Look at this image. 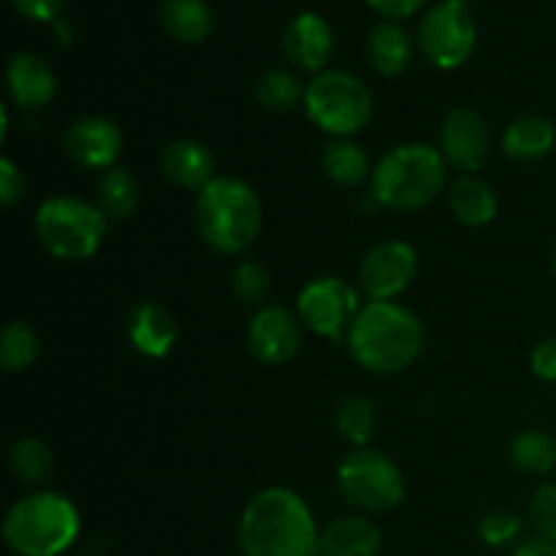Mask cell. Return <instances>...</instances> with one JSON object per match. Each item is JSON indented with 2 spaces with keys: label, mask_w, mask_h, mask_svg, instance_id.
Returning <instances> with one entry per match:
<instances>
[{
  "label": "cell",
  "mask_w": 556,
  "mask_h": 556,
  "mask_svg": "<svg viewBox=\"0 0 556 556\" xmlns=\"http://www.w3.org/2000/svg\"><path fill=\"white\" fill-rule=\"evenodd\" d=\"M161 172L177 188L201 193L215 179V157L201 141L179 139L163 150Z\"/></svg>",
  "instance_id": "cell-16"
},
{
  "label": "cell",
  "mask_w": 556,
  "mask_h": 556,
  "mask_svg": "<svg viewBox=\"0 0 556 556\" xmlns=\"http://www.w3.org/2000/svg\"><path fill=\"white\" fill-rule=\"evenodd\" d=\"M38 353H41V342L38 334L27 324H9L0 337V362L9 372H25L36 364Z\"/></svg>",
  "instance_id": "cell-29"
},
{
  "label": "cell",
  "mask_w": 556,
  "mask_h": 556,
  "mask_svg": "<svg viewBox=\"0 0 556 556\" xmlns=\"http://www.w3.org/2000/svg\"><path fill=\"white\" fill-rule=\"evenodd\" d=\"M11 470L27 486L47 483L54 472V456L49 445L38 438H25L11 448Z\"/></svg>",
  "instance_id": "cell-27"
},
{
  "label": "cell",
  "mask_w": 556,
  "mask_h": 556,
  "mask_svg": "<svg viewBox=\"0 0 556 556\" xmlns=\"http://www.w3.org/2000/svg\"><path fill=\"white\" fill-rule=\"evenodd\" d=\"M299 318L309 331L331 342H342L358 309V293L342 277H318L299 293Z\"/></svg>",
  "instance_id": "cell-10"
},
{
  "label": "cell",
  "mask_w": 556,
  "mask_h": 556,
  "mask_svg": "<svg viewBox=\"0 0 556 556\" xmlns=\"http://www.w3.org/2000/svg\"><path fill=\"white\" fill-rule=\"evenodd\" d=\"M383 538L364 516H340L320 530V556H378Z\"/></svg>",
  "instance_id": "cell-19"
},
{
  "label": "cell",
  "mask_w": 556,
  "mask_h": 556,
  "mask_svg": "<svg viewBox=\"0 0 556 556\" xmlns=\"http://www.w3.org/2000/svg\"><path fill=\"white\" fill-rule=\"evenodd\" d=\"M514 556H556V543L546 538H527L514 548Z\"/></svg>",
  "instance_id": "cell-38"
},
{
  "label": "cell",
  "mask_w": 556,
  "mask_h": 556,
  "mask_svg": "<svg viewBox=\"0 0 556 556\" xmlns=\"http://www.w3.org/2000/svg\"><path fill=\"white\" fill-rule=\"evenodd\" d=\"M451 212L465 226H486L497 215V193L478 177H462L451 185Z\"/></svg>",
  "instance_id": "cell-22"
},
{
  "label": "cell",
  "mask_w": 556,
  "mask_h": 556,
  "mask_svg": "<svg viewBox=\"0 0 556 556\" xmlns=\"http://www.w3.org/2000/svg\"><path fill=\"white\" fill-rule=\"evenodd\" d=\"M334 36H331L329 22L320 14H299L282 33V52L296 68L320 71L331 58Z\"/></svg>",
  "instance_id": "cell-15"
},
{
  "label": "cell",
  "mask_w": 556,
  "mask_h": 556,
  "mask_svg": "<svg viewBox=\"0 0 556 556\" xmlns=\"http://www.w3.org/2000/svg\"><path fill=\"white\" fill-rule=\"evenodd\" d=\"M337 486L345 503L364 514H386L405 497L400 467L375 448H356L348 454L337 470Z\"/></svg>",
  "instance_id": "cell-8"
},
{
  "label": "cell",
  "mask_w": 556,
  "mask_h": 556,
  "mask_svg": "<svg viewBox=\"0 0 556 556\" xmlns=\"http://www.w3.org/2000/svg\"><path fill=\"white\" fill-rule=\"evenodd\" d=\"M63 3L65 0H14V5L22 14L38 22L54 20L60 14V9H63Z\"/></svg>",
  "instance_id": "cell-36"
},
{
  "label": "cell",
  "mask_w": 556,
  "mask_h": 556,
  "mask_svg": "<svg viewBox=\"0 0 556 556\" xmlns=\"http://www.w3.org/2000/svg\"><path fill=\"white\" fill-rule=\"evenodd\" d=\"M510 462L527 476H546L556 467V440L543 429H527L510 443Z\"/></svg>",
  "instance_id": "cell-26"
},
{
  "label": "cell",
  "mask_w": 556,
  "mask_h": 556,
  "mask_svg": "<svg viewBox=\"0 0 556 556\" xmlns=\"http://www.w3.org/2000/svg\"><path fill=\"white\" fill-rule=\"evenodd\" d=\"M201 239L220 255L244 253L264 226V206L248 182L215 177L195 201Z\"/></svg>",
  "instance_id": "cell-3"
},
{
  "label": "cell",
  "mask_w": 556,
  "mask_h": 556,
  "mask_svg": "<svg viewBox=\"0 0 556 556\" xmlns=\"http://www.w3.org/2000/svg\"><path fill=\"white\" fill-rule=\"evenodd\" d=\"M65 152L87 168H112L123 152V130L106 117H79L65 130Z\"/></svg>",
  "instance_id": "cell-14"
},
{
  "label": "cell",
  "mask_w": 556,
  "mask_h": 556,
  "mask_svg": "<svg viewBox=\"0 0 556 556\" xmlns=\"http://www.w3.org/2000/svg\"><path fill=\"white\" fill-rule=\"evenodd\" d=\"M348 348L369 372L396 375L421 356L424 326L402 304L369 302L348 331Z\"/></svg>",
  "instance_id": "cell-2"
},
{
  "label": "cell",
  "mask_w": 556,
  "mask_h": 556,
  "mask_svg": "<svg viewBox=\"0 0 556 556\" xmlns=\"http://www.w3.org/2000/svg\"><path fill=\"white\" fill-rule=\"evenodd\" d=\"M98 210L106 215V220H125L136 212L141 199L139 182L128 168H106L98 179Z\"/></svg>",
  "instance_id": "cell-24"
},
{
  "label": "cell",
  "mask_w": 556,
  "mask_h": 556,
  "mask_svg": "<svg viewBox=\"0 0 556 556\" xmlns=\"http://www.w3.org/2000/svg\"><path fill=\"white\" fill-rule=\"evenodd\" d=\"M445 157L434 147L413 141L394 147L372 172V199L394 212H416L432 204L445 188Z\"/></svg>",
  "instance_id": "cell-4"
},
{
  "label": "cell",
  "mask_w": 556,
  "mask_h": 556,
  "mask_svg": "<svg viewBox=\"0 0 556 556\" xmlns=\"http://www.w3.org/2000/svg\"><path fill=\"white\" fill-rule=\"evenodd\" d=\"M304 109L324 134L348 139L372 117V96L358 76L348 71H324L307 85Z\"/></svg>",
  "instance_id": "cell-7"
},
{
  "label": "cell",
  "mask_w": 556,
  "mask_h": 556,
  "mask_svg": "<svg viewBox=\"0 0 556 556\" xmlns=\"http://www.w3.org/2000/svg\"><path fill=\"white\" fill-rule=\"evenodd\" d=\"M239 548L244 556H320V530L304 497L271 486L244 505Z\"/></svg>",
  "instance_id": "cell-1"
},
{
  "label": "cell",
  "mask_w": 556,
  "mask_h": 556,
  "mask_svg": "<svg viewBox=\"0 0 556 556\" xmlns=\"http://www.w3.org/2000/svg\"><path fill=\"white\" fill-rule=\"evenodd\" d=\"M128 340L141 356L163 358L177 342V320L163 304H136L128 318Z\"/></svg>",
  "instance_id": "cell-17"
},
{
  "label": "cell",
  "mask_w": 556,
  "mask_h": 556,
  "mask_svg": "<svg viewBox=\"0 0 556 556\" xmlns=\"http://www.w3.org/2000/svg\"><path fill=\"white\" fill-rule=\"evenodd\" d=\"M79 510L58 492H36L11 505L3 521L5 546L16 556H60L79 538Z\"/></svg>",
  "instance_id": "cell-5"
},
{
  "label": "cell",
  "mask_w": 556,
  "mask_h": 556,
  "mask_svg": "<svg viewBox=\"0 0 556 556\" xmlns=\"http://www.w3.org/2000/svg\"><path fill=\"white\" fill-rule=\"evenodd\" d=\"M233 296L244 304H258L269 296V275L258 261H244L233 271Z\"/></svg>",
  "instance_id": "cell-31"
},
{
  "label": "cell",
  "mask_w": 556,
  "mask_h": 556,
  "mask_svg": "<svg viewBox=\"0 0 556 556\" xmlns=\"http://www.w3.org/2000/svg\"><path fill=\"white\" fill-rule=\"evenodd\" d=\"M367 3L386 20H402V16H410L413 11L421 9L427 0H367Z\"/></svg>",
  "instance_id": "cell-37"
},
{
  "label": "cell",
  "mask_w": 556,
  "mask_h": 556,
  "mask_svg": "<svg viewBox=\"0 0 556 556\" xmlns=\"http://www.w3.org/2000/svg\"><path fill=\"white\" fill-rule=\"evenodd\" d=\"M248 345L261 364L277 367L296 356L302 345V326L286 307H261L250 320Z\"/></svg>",
  "instance_id": "cell-13"
},
{
  "label": "cell",
  "mask_w": 556,
  "mask_h": 556,
  "mask_svg": "<svg viewBox=\"0 0 556 556\" xmlns=\"http://www.w3.org/2000/svg\"><path fill=\"white\" fill-rule=\"evenodd\" d=\"M337 432L345 443L356 445V448H367L369 438L375 432V407L372 402L364 396H348L337 405L334 413Z\"/></svg>",
  "instance_id": "cell-28"
},
{
  "label": "cell",
  "mask_w": 556,
  "mask_h": 556,
  "mask_svg": "<svg viewBox=\"0 0 556 556\" xmlns=\"http://www.w3.org/2000/svg\"><path fill=\"white\" fill-rule=\"evenodd\" d=\"M367 58L378 74L400 76L413 63V41L394 22H380L367 36Z\"/></svg>",
  "instance_id": "cell-21"
},
{
  "label": "cell",
  "mask_w": 556,
  "mask_h": 556,
  "mask_svg": "<svg viewBox=\"0 0 556 556\" xmlns=\"http://www.w3.org/2000/svg\"><path fill=\"white\" fill-rule=\"evenodd\" d=\"M532 372L538 375L546 383H556V337L538 342L535 351H532Z\"/></svg>",
  "instance_id": "cell-34"
},
{
  "label": "cell",
  "mask_w": 556,
  "mask_h": 556,
  "mask_svg": "<svg viewBox=\"0 0 556 556\" xmlns=\"http://www.w3.org/2000/svg\"><path fill=\"white\" fill-rule=\"evenodd\" d=\"M530 525L538 538L556 543V483H546L530 503Z\"/></svg>",
  "instance_id": "cell-33"
},
{
  "label": "cell",
  "mask_w": 556,
  "mask_h": 556,
  "mask_svg": "<svg viewBox=\"0 0 556 556\" xmlns=\"http://www.w3.org/2000/svg\"><path fill=\"white\" fill-rule=\"evenodd\" d=\"M476 22L467 0H443L427 11L418 27L424 54L438 68H459L476 49Z\"/></svg>",
  "instance_id": "cell-9"
},
{
  "label": "cell",
  "mask_w": 556,
  "mask_h": 556,
  "mask_svg": "<svg viewBox=\"0 0 556 556\" xmlns=\"http://www.w3.org/2000/svg\"><path fill=\"white\" fill-rule=\"evenodd\" d=\"M492 150V136L486 123L472 109H454L440 128V152L445 163L459 172H478Z\"/></svg>",
  "instance_id": "cell-12"
},
{
  "label": "cell",
  "mask_w": 556,
  "mask_h": 556,
  "mask_svg": "<svg viewBox=\"0 0 556 556\" xmlns=\"http://www.w3.org/2000/svg\"><path fill=\"white\" fill-rule=\"evenodd\" d=\"M519 532L521 519L516 514H510V510H492V514H486L478 521V538L492 548L510 546L519 538Z\"/></svg>",
  "instance_id": "cell-32"
},
{
  "label": "cell",
  "mask_w": 556,
  "mask_h": 556,
  "mask_svg": "<svg viewBox=\"0 0 556 556\" xmlns=\"http://www.w3.org/2000/svg\"><path fill=\"white\" fill-rule=\"evenodd\" d=\"M161 25L174 41L199 43L212 33V11L204 0H163Z\"/></svg>",
  "instance_id": "cell-23"
},
{
  "label": "cell",
  "mask_w": 556,
  "mask_h": 556,
  "mask_svg": "<svg viewBox=\"0 0 556 556\" xmlns=\"http://www.w3.org/2000/svg\"><path fill=\"white\" fill-rule=\"evenodd\" d=\"M22 188H25L22 172L9 161V157H3V161H0V204H16V199L22 195Z\"/></svg>",
  "instance_id": "cell-35"
},
{
  "label": "cell",
  "mask_w": 556,
  "mask_h": 556,
  "mask_svg": "<svg viewBox=\"0 0 556 556\" xmlns=\"http://www.w3.org/2000/svg\"><path fill=\"white\" fill-rule=\"evenodd\" d=\"M5 85H9L11 98L22 109L47 106L54 98V90H58V81H54V74L47 60L30 52L11 58L9 68H5Z\"/></svg>",
  "instance_id": "cell-18"
},
{
  "label": "cell",
  "mask_w": 556,
  "mask_h": 556,
  "mask_svg": "<svg viewBox=\"0 0 556 556\" xmlns=\"http://www.w3.org/2000/svg\"><path fill=\"white\" fill-rule=\"evenodd\" d=\"M324 172L340 188H356L369 177V157L358 144L348 139H334L324 147Z\"/></svg>",
  "instance_id": "cell-25"
},
{
  "label": "cell",
  "mask_w": 556,
  "mask_h": 556,
  "mask_svg": "<svg viewBox=\"0 0 556 556\" xmlns=\"http://www.w3.org/2000/svg\"><path fill=\"white\" fill-rule=\"evenodd\" d=\"M418 271V255L407 242H383L367 253L358 269V288L369 302H394Z\"/></svg>",
  "instance_id": "cell-11"
},
{
  "label": "cell",
  "mask_w": 556,
  "mask_h": 556,
  "mask_svg": "<svg viewBox=\"0 0 556 556\" xmlns=\"http://www.w3.org/2000/svg\"><path fill=\"white\" fill-rule=\"evenodd\" d=\"M552 271H554V280H556V250H554V258H552Z\"/></svg>",
  "instance_id": "cell-39"
},
{
  "label": "cell",
  "mask_w": 556,
  "mask_h": 556,
  "mask_svg": "<svg viewBox=\"0 0 556 556\" xmlns=\"http://www.w3.org/2000/svg\"><path fill=\"white\" fill-rule=\"evenodd\" d=\"M106 223L98 204L76 195H52L36 212V237L54 258L85 261L101 248Z\"/></svg>",
  "instance_id": "cell-6"
},
{
  "label": "cell",
  "mask_w": 556,
  "mask_h": 556,
  "mask_svg": "<svg viewBox=\"0 0 556 556\" xmlns=\"http://www.w3.org/2000/svg\"><path fill=\"white\" fill-rule=\"evenodd\" d=\"M304 87L299 81V76H293L291 71H266L258 81V101L264 103L269 112H288V109L296 106L304 98Z\"/></svg>",
  "instance_id": "cell-30"
},
{
  "label": "cell",
  "mask_w": 556,
  "mask_h": 556,
  "mask_svg": "<svg viewBox=\"0 0 556 556\" xmlns=\"http://www.w3.org/2000/svg\"><path fill=\"white\" fill-rule=\"evenodd\" d=\"M556 144V125L543 114H521L505 128L503 150L516 163H535Z\"/></svg>",
  "instance_id": "cell-20"
}]
</instances>
